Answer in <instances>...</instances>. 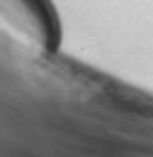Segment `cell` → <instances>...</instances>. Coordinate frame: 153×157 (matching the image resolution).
I'll return each mask as SVG.
<instances>
[{"label": "cell", "mask_w": 153, "mask_h": 157, "mask_svg": "<svg viewBox=\"0 0 153 157\" xmlns=\"http://www.w3.org/2000/svg\"><path fill=\"white\" fill-rule=\"evenodd\" d=\"M0 35L37 59L50 57L61 39L50 0H0Z\"/></svg>", "instance_id": "1"}]
</instances>
